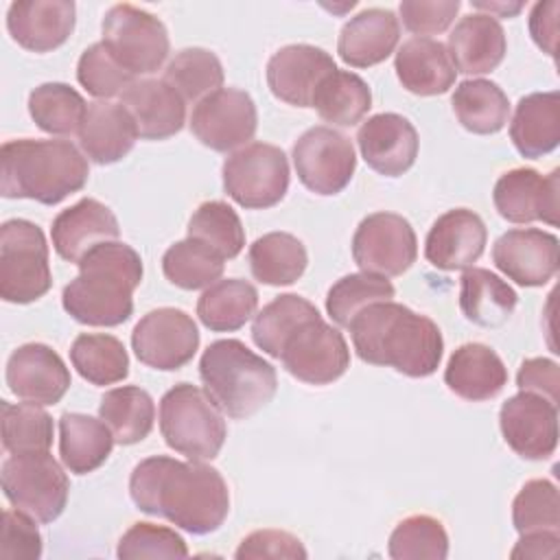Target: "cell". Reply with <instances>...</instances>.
Listing matches in <instances>:
<instances>
[{"label": "cell", "mask_w": 560, "mask_h": 560, "mask_svg": "<svg viewBox=\"0 0 560 560\" xmlns=\"http://www.w3.org/2000/svg\"><path fill=\"white\" fill-rule=\"evenodd\" d=\"M28 114L35 125L55 136L79 133L88 114L83 96L66 83H42L28 94Z\"/></svg>", "instance_id": "cell-42"}, {"label": "cell", "mask_w": 560, "mask_h": 560, "mask_svg": "<svg viewBox=\"0 0 560 560\" xmlns=\"http://www.w3.org/2000/svg\"><path fill=\"white\" fill-rule=\"evenodd\" d=\"M396 293L394 284L385 276L376 273H350L337 280L326 295V311L337 326H350L354 315L368 304L392 300Z\"/></svg>", "instance_id": "cell-46"}, {"label": "cell", "mask_w": 560, "mask_h": 560, "mask_svg": "<svg viewBox=\"0 0 560 560\" xmlns=\"http://www.w3.org/2000/svg\"><path fill=\"white\" fill-rule=\"evenodd\" d=\"M512 523L518 534L560 532V497L549 479L527 481L512 501Z\"/></svg>", "instance_id": "cell-48"}, {"label": "cell", "mask_w": 560, "mask_h": 560, "mask_svg": "<svg viewBox=\"0 0 560 560\" xmlns=\"http://www.w3.org/2000/svg\"><path fill=\"white\" fill-rule=\"evenodd\" d=\"M293 166L298 179L315 195L341 192L357 168L350 138L332 127L317 125L306 129L293 144Z\"/></svg>", "instance_id": "cell-11"}, {"label": "cell", "mask_w": 560, "mask_h": 560, "mask_svg": "<svg viewBox=\"0 0 560 560\" xmlns=\"http://www.w3.org/2000/svg\"><path fill=\"white\" fill-rule=\"evenodd\" d=\"M98 418L112 429L116 444L131 446L151 433L155 405L142 387L125 385L105 392L98 405Z\"/></svg>", "instance_id": "cell-37"}, {"label": "cell", "mask_w": 560, "mask_h": 560, "mask_svg": "<svg viewBox=\"0 0 560 560\" xmlns=\"http://www.w3.org/2000/svg\"><path fill=\"white\" fill-rule=\"evenodd\" d=\"M199 376L210 400L234 420L260 411L278 389L276 368L238 339L212 341L201 354Z\"/></svg>", "instance_id": "cell-5"}, {"label": "cell", "mask_w": 560, "mask_h": 560, "mask_svg": "<svg viewBox=\"0 0 560 560\" xmlns=\"http://www.w3.org/2000/svg\"><path fill=\"white\" fill-rule=\"evenodd\" d=\"M77 79L96 98H112L122 94L136 79L129 74L103 46V42L92 44L83 50L77 63Z\"/></svg>", "instance_id": "cell-49"}, {"label": "cell", "mask_w": 560, "mask_h": 560, "mask_svg": "<svg viewBox=\"0 0 560 560\" xmlns=\"http://www.w3.org/2000/svg\"><path fill=\"white\" fill-rule=\"evenodd\" d=\"M402 88L418 96H435L453 88L457 70L446 46L431 37L407 39L394 59Z\"/></svg>", "instance_id": "cell-30"}, {"label": "cell", "mask_w": 560, "mask_h": 560, "mask_svg": "<svg viewBox=\"0 0 560 560\" xmlns=\"http://www.w3.org/2000/svg\"><path fill=\"white\" fill-rule=\"evenodd\" d=\"M136 508L195 536L217 532L230 512V490L221 472L203 462L153 455L136 464L129 477Z\"/></svg>", "instance_id": "cell-1"}, {"label": "cell", "mask_w": 560, "mask_h": 560, "mask_svg": "<svg viewBox=\"0 0 560 560\" xmlns=\"http://www.w3.org/2000/svg\"><path fill=\"white\" fill-rule=\"evenodd\" d=\"M164 81L186 101H201L223 85V66L212 50L184 48L164 70Z\"/></svg>", "instance_id": "cell-44"}, {"label": "cell", "mask_w": 560, "mask_h": 560, "mask_svg": "<svg viewBox=\"0 0 560 560\" xmlns=\"http://www.w3.org/2000/svg\"><path fill=\"white\" fill-rule=\"evenodd\" d=\"M418 256L411 223L396 212H372L354 230L352 258L365 273L402 276Z\"/></svg>", "instance_id": "cell-12"}, {"label": "cell", "mask_w": 560, "mask_h": 560, "mask_svg": "<svg viewBox=\"0 0 560 560\" xmlns=\"http://www.w3.org/2000/svg\"><path fill=\"white\" fill-rule=\"evenodd\" d=\"M120 103L131 114L138 136L144 140H166L182 131L186 120L184 98L164 79L133 81Z\"/></svg>", "instance_id": "cell-25"}, {"label": "cell", "mask_w": 560, "mask_h": 560, "mask_svg": "<svg viewBox=\"0 0 560 560\" xmlns=\"http://www.w3.org/2000/svg\"><path fill=\"white\" fill-rule=\"evenodd\" d=\"M558 11H560V4L556 0H549V2H536L529 13V35L534 44L551 57H556Z\"/></svg>", "instance_id": "cell-55"}, {"label": "cell", "mask_w": 560, "mask_h": 560, "mask_svg": "<svg viewBox=\"0 0 560 560\" xmlns=\"http://www.w3.org/2000/svg\"><path fill=\"white\" fill-rule=\"evenodd\" d=\"M280 361L293 378L308 385H328L350 368V348L343 335L319 315L284 341Z\"/></svg>", "instance_id": "cell-13"}, {"label": "cell", "mask_w": 560, "mask_h": 560, "mask_svg": "<svg viewBox=\"0 0 560 560\" xmlns=\"http://www.w3.org/2000/svg\"><path fill=\"white\" fill-rule=\"evenodd\" d=\"M188 236L210 245L225 260L236 258L245 247L243 223L225 201H203L188 221Z\"/></svg>", "instance_id": "cell-47"}, {"label": "cell", "mask_w": 560, "mask_h": 560, "mask_svg": "<svg viewBox=\"0 0 560 560\" xmlns=\"http://www.w3.org/2000/svg\"><path fill=\"white\" fill-rule=\"evenodd\" d=\"M479 13L492 15V18H512L523 9V2H470Z\"/></svg>", "instance_id": "cell-57"}, {"label": "cell", "mask_w": 560, "mask_h": 560, "mask_svg": "<svg viewBox=\"0 0 560 560\" xmlns=\"http://www.w3.org/2000/svg\"><path fill=\"white\" fill-rule=\"evenodd\" d=\"M70 370L46 343H24L7 361V385L24 402L57 405L70 389Z\"/></svg>", "instance_id": "cell-19"}, {"label": "cell", "mask_w": 560, "mask_h": 560, "mask_svg": "<svg viewBox=\"0 0 560 560\" xmlns=\"http://www.w3.org/2000/svg\"><path fill=\"white\" fill-rule=\"evenodd\" d=\"M492 262L521 287H542L558 273L560 241L538 228L508 230L492 247Z\"/></svg>", "instance_id": "cell-18"}, {"label": "cell", "mask_w": 560, "mask_h": 560, "mask_svg": "<svg viewBox=\"0 0 560 560\" xmlns=\"http://www.w3.org/2000/svg\"><path fill=\"white\" fill-rule=\"evenodd\" d=\"M79 276L63 287V311L85 326H118L133 313L142 282L140 254L120 241L101 243L79 262Z\"/></svg>", "instance_id": "cell-3"}, {"label": "cell", "mask_w": 560, "mask_h": 560, "mask_svg": "<svg viewBox=\"0 0 560 560\" xmlns=\"http://www.w3.org/2000/svg\"><path fill=\"white\" fill-rule=\"evenodd\" d=\"M516 385L521 392H532L545 396L547 400L558 405V387H560V372L558 363L545 357L525 359L516 374Z\"/></svg>", "instance_id": "cell-54"}, {"label": "cell", "mask_w": 560, "mask_h": 560, "mask_svg": "<svg viewBox=\"0 0 560 560\" xmlns=\"http://www.w3.org/2000/svg\"><path fill=\"white\" fill-rule=\"evenodd\" d=\"M387 553L394 560H444L448 556V534L442 521L429 514H413L394 527Z\"/></svg>", "instance_id": "cell-45"}, {"label": "cell", "mask_w": 560, "mask_h": 560, "mask_svg": "<svg viewBox=\"0 0 560 560\" xmlns=\"http://www.w3.org/2000/svg\"><path fill=\"white\" fill-rule=\"evenodd\" d=\"M50 284L42 228L26 219L4 221L0 228V298L11 304H28L46 295Z\"/></svg>", "instance_id": "cell-7"}, {"label": "cell", "mask_w": 560, "mask_h": 560, "mask_svg": "<svg viewBox=\"0 0 560 560\" xmlns=\"http://www.w3.org/2000/svg\"><path fill=\"white\" fill-rule=\"evenodd\" d=\"M116 556L120 560L136 558H186L188 547L184 538L164 525L133 523L118 540Z\"/></svg>", "instance_id": "cell-50"}, {"label": "cell", "mask_w": 560, "mask_h": 560, "mask_svg": "<svg viewBox=\"0 0 560 560\" xmlns=\"http://www.w3.org/2000/svg\"><path fill=\"white\" fill-rule=\"evenodd\" d=\"M258 308V291L241 278L217 280L206 287L197 300L199 322L214 332H232L243 328Z\"/></svg>", "instance_id": "cell-35"}, {"label": "cell", "mask_w": 560, "mask_h": 560, "mask_svg": "<svg viewBox=\"0 0 560 560\" xmlns=\"http://www.w3.org/2000/svg\"><path fill=\"white\" fill-rule=\"evenodd\" d=\"M499 427L505 444L523 459H547L558 446V405L532 392H518L501 405Z\"/></svg>", "instance_id": "cell-16"}, {"label": "cell", "mask_w": 560, "mask_h": 560, "mask_svg": "<svg viewBox=\"0 0 560 560\" xmlns=\"http://www.w3.org/2000/svg\"><path fill=\"white\" fill-rule=\"evenodd\" d=\"M234 558L236 560H258V558L304 560L306 549L298 536L284 529H256L241 540Z\"/></svg>", "instance_id": "cell-53"}, {"label": "cell", "mask_w": 560, "mask_h": 560, "mask_svg": "<svg viewBox=\"0 0 560 560\" xmlns=\"http://www.w3.org/2000/svg\"><path fill=\"white\" fill-rule=\"evenodd\" d=\"M459 7V0H402L398 11L409 33L438 35L453 24Z\"/></svg>", "instance_id": "cell-52"}, {"label": "cell", "mask_w": 560, "mask_h": 560, "mask_svg": "<svg viewBox=\"0 0 560 560\" xmlns=\"http://www.w3.org/2000/svg\"><path fill=\"white\" fill-rule=\"evenodd\" d=\"M225 267V258L197 238H184L171 245L162 256L166 280L179 289L195 291L214 284Z\"/></svg>", "instance_id": "cell-41"}, {"label": "cell", "mask_w": 560, "mask_h": 560, "mask_svg": "<svg viewBox=\"0 0 560 560\" xmlns=\"http://www.w3.org/2000/svg\"><path fill=\"white\" fill-rule=\"evenodd\" d=\"M560 171L540 175L536 168H512L503 173L492 190L497 212L510 223L545 221L558 225Z\"/></svg>", "instance_id": "cell-17"}, {"label": "cell", "mask_w": 560, "mask_h": 560, "mask_svg": "<svg viewBox=\"0 0 560 560\" xmlns=\"http://www.w3.org/2000/svg\"><path fill=\"white\" fill-rule=\"evenodd\" d=\"M118 234L120 228L116 214L92 197H83L74 206L61 210L50 228L52 247L68 262H79L90 249L116 241Z\"/></svg>", "instance_id": "cell-24"}, {"label": "cell", "mask_w": 560, "mask_h": 560, "mask_svg": "<svg viewBox=\"0 0 560 560\" xmlns=\"http://www.w3.org/2000/svg\"><path fill=\"white\" fill-rule=\"evenodd\" d=\"M560 534L558 532H529L521 534L518 542L510 551L512 558H556Z\"/></svg>", "instance_id": "cell-56"}, {"label": "cell", "mask_w": 560, "mask_h": 560, "mask_svg": "<svg viewBox=\"0 0 560 560\" xmlns=\"http://www.w3.org/2000/svg\"><path fill=\"white\" fill-rule=\"evenodd\" d=\"M77 7L72 0H20L7 11L13 42L33 52H50L66 44L74 31Z\"/></svg>", "instance_id": "cell-23"}, {"label": "cell", "mask_w": 560, "mask_h": 560, "mask_svg": "<svg viewBox=\"0 0 560 560\" xmlns=\"http://www.w3.org/2000/svg\"><path fill=\"white\" fill-rule=\"evenodd\" d=\"M90 166L70 140H7L0 149V192L55 206L88 184Z\"/></svg>", "instance_id": "cell-4"}, {"label": "cell", "mask_w": 560, "mask_h": 560, "mask_svg": "<svg viewBox=\"0 0 560 560\" xmlns=\"http://www.w3.org/2000/svg\"><path fill=\"white\" fill-rule=\"evenodd\" d=\"M453 112L459 125L479 136L497 133L510 118L508 94L488 79H466L453 92Z\"/></svg>", "instance_id": "cell-36"}, {"label": "cell", "mask_w": 560, "mask_h": 560, "mask_svg": "<svg viewBox=\"0 0 560 560\" xmlns=\"http://www.w3.org/2000/svg\"><path fill=\"white\" fill-rule=\"evenodd\" d=\"M247 262L252 276L269 287L293 284L308 265L304 243L289 232H269L249 245Z\"/></svg>", "instance_id": "cell-34"}, {"label": "cell", "mask_w": 560, "mask_h": 560, "mask_svg": "<svg viewBox=\"0 0 560 560\" xmlns=\"http://www.w3.org/2000/svg\"><path fill=\"white\" fill-rule=\"evenodd\" d=\"M160 433L175 453L192 462H210L221 453L228 427L223 411L203 389L177 383L160 400Z\"/></svg>", "instance_id": "cell-6"}, {"label": "cell", "mask_w": 560, "mask_h": 560, "mask_svg": "<svg viewBox=\"0 0 560 560\" xmlns=\"http://www.w3.org/2000/svg\"><path fill=\"white\" fill-rule=\"evenodd\" d=\"M42 534L35 518L22 510H4L0 558L4 560H37L42 556Z\"/></svg>", "instance_id": "cell-51"}, {"label": "cell", "mask_w": 560, "mask_h": 560, "mask_svg": "<svg viewBox=\"0 0 560 560\" xmlns=\"http://www.w3.org/2000/svg\"><path fill=\"white\" fill-rule=\"evenodd\" d=\"M315 317H319V311L306 298L298 293H282L254 315L252 339L265 354L280 359L284 341L302 324Z\"/></svg>", "instance_id": "cell-39"}, {"label": "cell", "mask_w": 560, "mask_h": 560, "mask_svg": "<svg viewBox=\"0 0 560 560\" xmlns=\"http://www.w3.org/2000/svg\"><path fill=\"white\" fill-rule=\"evenodd\" d=\"M72 368L92 385H114L129 374V354L107 332H81L70 346Z\"/></svg>", "instance_id": "cell-40"}, {"label": "cell", "mask_w": 560, "mask_h": 560, "mask_svg": "<svg viewBox=\"0 0 560 560\" xmlns=\"http://www.w3.org/2000/svg\"><path fill=\"white\" fill-rule=\"evenodd\" d=\"M486 241L483 219L468 208H453L433 221L424 241V258L442 271L468 269L481 258Z\"/></svg>", "instance_id": "cell-22"}, {"label": "cell", "mask_w": 560, "mask_h": 560, "mask_svg": "<svg viewBox=\"0 0 560 560\" xmlns=\"http://www.w3.org/2000/svg\"><path fill=\"white\" fill-rule=\"evenodd\" d=\"M516 302V291L490 269L468 267L459 280V308L468 322L481 328L503 326Z\"/></svg>", "instance_id": "cell-32"}, {"label": "cell", "mask_w": 560, "mask_h": 560, "mask_svg": "<svg viewBox=\"0 0 560 560\" xmlns=\"http://www.w3.org/2000/svg\"><path fill=\"white\" fill-rule=\"evenodd\" d=\"M348 328L365 363L394 368L411 378L431 376L440 368L444 339L438 324L405 304L394 300L368 304Z\"/></svg>", "instance_id": "cell-2"}, {"label": "cell", "mask_w": 560, "mask_h": 560, "mask_svg": "<svg viewBox=\"0 0 560 560\" xmlns=\"http://www.w3.org/2000/svg\"><path fill=\"white\" fill-rule=\"evenodd\" d=\"M510 140L523 158H542L560 142V94L532 92L516 103Z\"/></svg>", "instance_id": "cell-31"}, {"label": "cell", "mask_w": 560, "mask_h": 560, "mask_svg": "<svg viewBox=\"0 0 560 560\" xmlns=\"http://www.w3.org/2000/svg\"><path fill=\"white\" fill-rule=\"evenodd\" d=\"M2 420V446L11 455L22 453H46L52 444V418L31 402L13 405L9 400L0 402Z\"/></svg>", "instance_id": "cell-43"}, {"label": "cell", "mask_w": 560, "mask_h": 560, "mask_svg": "<svg viewBox=\"0 0 560 560\" xmlns=\"http://www.w3.org/2000/svg\"><path fill=\"white\" fill-rule=\"evenodd\" d=\"M451 61L462 74L492 72L505 57L508 42L497 18L486 13L464 15L448 35Z\"/></svg>", "instance_id": "cell-27"}, {"label": "cell", "mask_w": 560, "mask_h": 560, "mask_svg": "<svg viewBox=\"0 0 560 560\" xmlns=\"http://www.w3.org/2000/svg\"><path fill=\"white\" fill-rule=\"evenodd\" d=\"M400 39V22L389 9H363L339 33L337 52L352 68H370L385 61Z\"/></svg>", "instance_id": "cell-26"}, {"label": "cell", "mask_w": 560, "mask_h": 560, "mask_svg": "<svg viewBox=\"0 0 560 560\" xmlns=\"http://www.w3.org/2000/svg\"><path fill=\"white\" fill-rule=\"evenodd\" d=\"M114 433L101 420L85 413H63L59 418V455L74 475H88L101 468L112 448Z\"/></svg>", "instance_id": "cell-33"}, {"label": "cell", "mask_w": 560, "mask_h": 560, "mask_svg": "<svg viewBox=\"0 0 560 560\" xmlns=\"http://www.w3.org/2000/svg\"><path fill=\"white\" fill-rule=\"evenodd\" d=\"M311 107L330 125L352 127L370 112L372 92L359 74L337 68L317 85Z\"/></svg>", "instance_id": "cell-38"}, {"label": "cell", "mask_w": 560, "mask_h": 560, "mask_svg": "<svg viewBox=\"0 0 560 560\" xmlns=\"http://www.w3.org/2000/svg\"><path fill=\"white\" fill-rule=\"evenodd\" d=\"M337 70L332 57L311 44H289L267 61V85L271 94L295 107H311L317 85Z\"/></svg>", "instance_id": "cell-20"}, {"label": "cell", "mask_w": 560, "mask_h": 560, "mask_svg": "<svg viewBox=\"0 0 560 560\" xmlns=\"http://www.w3.org/2000/svg\"><path fill=\"white\" fill-rule=\"evenodd\" d=\"M2 492L15 510L37 523H52L66 510L70 481L48 451L22 453L2 462Z\"/></svg>", "instance_id": "cell-8"}, {"label": "cell", "mask_w": 560, "mask_h": 560, "mask_svg": "<svg viewBox=\"0 0 560 560\" xmlns=\"http://www.w3.org/2000/svg\"><path fill=\"white\" fill-rule=\"evenodd\" d=\"M131 348L140 363L153 370H179L199 348L195 319L173 306L149 311L131 332Z\"/></svg>", "instance_id": "cell-15"}, {"label": "cell", "mask_w": 560, "mask_h": 560, "mask_svg": "<svg viewBox=\"0 0 560 560\" xmlns=\"http://www.w3.org/2000/svg\"><path fill=\"white\" fill-rule=\"evenodd\" d=\"M221 173L225 192L247 210L271 208L289 190V160L276 144H245L225 158Z\"/></svg>", "instance_id": "cell-10"}, {"label": "cell", "mask_w": 560, "mask_h": 560, "mask_svg": "<svg viewBox=\"0 0 560 560\" xmlns=\"http://www.w3.org/2000/svg\"><path fill=\"white\" fill-rule=\"evenodd\" d=\"M103 46L133 77L153 74L168 57L166 26L133 4H114L103 18Z\"/></svg>", "instance_id": "cell-9"}, {"label": "cell", "mask_w": 560, "mask_h": 560, "mask_svg": "<svg viewBox=\"0 0 560 560\" xmlns=\"http://www.w3.org/2000/svg\"><path fill=\"white\" fill-rule=\"evenodd\" d=\"M258 127L254 98L238 88H219L203 96L190 114V131L212 151H234L245 147Z\"/></svg>", "instance_id": "cell-14"}, {"label": "cell", "mask_w": 560, "mask_h": 560, "mask_svg": "<svg viewBox=\"0 0 560 560\" xmlns=\"http://www.w3.org/2000/svg\"><path fill=\"white\" fill-rule=\"evenodd\" d=\"M138 140V127L122 103L94 101L79 129L83 153L96 164H114L122 160Z\"/></svg>", "instance_id": "cell-28"}, {"label": "cell", "mask_w": 560, "mask_h": 560, "mask_svg": "<svg viewBox=\"0 0 560 560\" xmlns=\"http://www.w3.org/2000/svg\"><path fill=\"white\" fill-rule=\"evenodd\" d=\"M448 389L470 402L490 400L508 385V370L501 357L486 343L459 346L444 370Z\"/></svg>", "instance_id": "cell-29"}, {"label": "cell", "mask_w": 560, "mask_h": 560, "mask_svg": "<svg viewBox=\"0 0 560 560\" xmlns=\"http://www.w3.org/2000/svg\"><path fill=\"white\" fill-rule=\"evenodd\" d=\"M357 142L368 166L385 177L407 173L420 149L418 131L409 118L383 112L370 116L357 131Z\"/></svg>", "instance_id": "cell-21"}]
</instances>
